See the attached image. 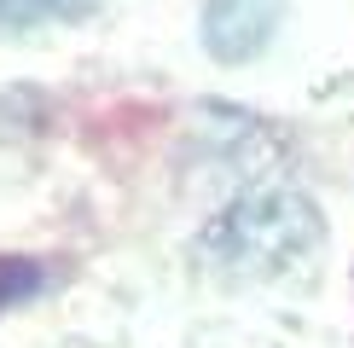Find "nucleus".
I'll use <instances>...</instances> for the list:
<instances>
[{"label":"nucleus","instance_id":"2","mask_svg":"<svg viewBox=\"0 0 354 348\" xmlns=\"http://www.w3.org/2000/svg\"><path fill=\"white\" fill-rule=\"evenodd\" d=\"M279 18H285V0H203L198 41H203V52H209L215 64L239 70V64L268 52Z\"/></svg>","mask_w":354,"mask_h":348},{"label":"nucleus","instance_id":"4","mask_svg":"<svg viewBox=\"0 0 354 348\" xmlns=\"http://www.w3.org/2000/svg\"><path fill=\"white\" fill-rule=\"evenodd\" d=\"M87 0H0V29H29V23H47L58 12H82Z\"/></svg>","mask_w":354,"mask_h":348},{"label":"nucleus","instance_id":"1","mask_svg":"<svg viewBox=\"0 0 354 348\" xmlns=\"http://www.w3.org/2000/svg\"><path fill=\"white\" fill-rule=\"evenodd\" d=\"M326 244V215L297 186H250L198 232L203 267L227 279H279Z\"/></svg>","mask_w":354,"mask_h":348},{"label":"nucleus","instance_id":"3","mask_svg":"<svg viewBox=\"0 0 354 348\" xmlns=\"http://www.w3.org/2000/svg\"><path fill=\"white\" fill-rule=\"evenodd\" d=\"M53 290V267L41 255H0V319H6L12 308H24V302L47 296Z\"/></svg>","mask_w":354,"mask_h":348}]
</instances>
